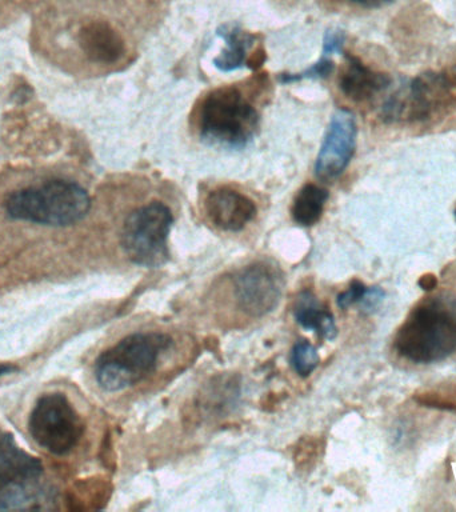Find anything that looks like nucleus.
<instances>
[{"label": "nucleus", "mask_w": 456, "mask_h": 512, "mask_svg": "<svg viewBox=\"0 0 456 512\" xmlns=\"http://www.w3.org/2000/svg\"><path fill=\"white\" fill-rule=\"evenodd\" d=\"M236 303L240 310L260 318L278 306L282 296V279L279 272L268 264L255 263L242 268L232 278Z\"/></svg>", "instance_id": "6e6552de"}, {"label": "nucleus", "mask_w": 456, "mask_h": 512, "mask_svg": "<svg viewBox=\"0 0 456 512\" xmlns=\"http://www.w3.org/2000/svg\"><path fill=\"white\" fill-rule=\"evenodd\" d=\"M418 286L424 291H432L438 286V279H436L434 274L423 275L422 278L419 279Z\"/></svg>", "instance_id": "393cba45"}, {"label": "nucleus", "mask_w": 456, "mask_h": 512, "mask_svg": "<svg viewBox=\"0 0 456 512\" xmlns=\"http://www.w3.org/2000/svg\"><path fill=\"white\" fill-rule=\"evenodd\" d=\"M456 104V75L427 71L400 86L383 103L384 123H419Z\"/></svg>", "instance_id": "39448f33"}, {"label": "nucleus", "mask_w": 456, "mask_h": 512, "mask_svg": "<svg viewBox=\"0 0 456 512\" xmlns=\"http://www.w3.org/2000/svg\"><path fill=\"white\" fill-rule=\"evenodd\" d=\"M8 218L47 227H68L86 218L91 198L80 184L48 178L15 188L4 199Z\"/></svg>", "instance_id": "f257e3e1"}, {"label": "nucleus", "mask_w": 456, "mask_h": 512, "mask_svg": "<svg viewBox=\"0 0 456 512\" xmlns=\"http://www.w3.org/2000/svg\"><path fill=\"white\" fill-rule=\"evenodd\" d=\"M415 402L420 406L438 408V410L456 411V399L454 395H446L444 392L426 391L414 396Z\"/></svg>", "instance_id": "aec40b11"}, {"label": "nucleus", "mask_w": 456, "mask_h": 512, "mask_svg": "<svg viewBox=\"0 0 456 512\" xmlns=\"http://www.w3.org/2000/svg\"><path fill=\"white\" fill-rule=\"evenodd\" d=\"M346 40V35L343 31H327L323 39V55L330 58L332 54H340L343 52V44Z\"/></svg>", "instance_id": "4be33fe9"}, {"label": "nucleus", "mask_w": 456, "mask_h": 512, "mask_svg": "<svg viewBox=\"0 0 456 512\" xmlns=\"http://www.w3.org/2000/svg\"><path fill=\"white\" fill-rule=\"evenodd\" d=\"M346 2L367 10H379V8L390 6L395 0H346Z\"/></svg>", "instance_id": "b1692460"}, {"label": "nucleus", "mask_w": 456, "mask_h": 512, "mask_svg": "<svg viewBox=\"0 0 456 512\" xmlns=\"http://www.w3.org/2000/svg\"><path fill=\"white\" fill-rule=\"evenodd\" d=\"M356 136L354 114L343 108L335 111L316 158L315 174L319 179L332 180L343 174L355 154Z\"/></svg>", "instance_id": "1a4fd4ad"}, {"label": "nucleus", "mask_w": 456, "mask_h": 512, "mask_svg": "<svg viewBox=\"0 0 456 512\" xmlns=\"http://www.w3.org/2000/svg\"><path fill=\"white\" fill-rule=\"evenodd\" d=\"M256 206L250 198L231 188L220 187L206 199V212L211 222L223 231L238 232L256 216Z\"/></svg>", "instance_id": "9d476101"}, {"label": "nucleus", "mask_w": 456, "mask_h": 512, "mask_svg": "<svg viewBox=\"0 0 456 512\" xmlns=\"http://www.w3.org/2000/svg\"><path fill=\"white\" fill-rule=\"evenodd\" d=\"M52 502V492L38 486L36 480L0 492V510H44Z\"/></svg>", "instance_id": "dca6fc26"}, {"label": "nucleus", "mask_w": 456, "mask_h": 512, "mask_svg": "<svg viewBox=\"0 0 456 512\" xmlns=\"http://www.w3.org/2000/svg\"><path fill=\"white\" fill-rule=\"evenodd\" d=\"M226 42V48L222 54L215 58L214 64L218 70L231 72L242 68L247 63V52L252 43L255 42V36L250 32L243 31L236 24H224L216 32Z\"/></svg>", "instance_id": "4468645a"}, {"label": "nucleus", "mask_w": 456, "mask_h": 512, "mask_svg": "<svg viewBox=\"0 0 456 512\" xmlns=\"http://www.w3.org/2000/svg\"><path fill=\"white\" fill-rule=\"evenodd\" d=\"M171 347L172 339L163 332L128 335L96 359V383L107 392L127 390L155 372Z\"/></svg>", "instance_id": "7ed1b4c3"}, {"label": "nucleus", "mask_w": 456, "mask_h": 512, "mask_svg": "<svg viewBox=\"0 0 456 512\" xmlns=\"http://www.w3.org/2000/svg\"><path fill=\"white\" fill-rule=\"evenodd\" d=\"M334 71V62L326 56H322L315 64L308 67L307 70L300 72V74H283L279 80L282 83H294L303 79H323L327 78L331 72Z\"/></svg>", "instance_id": "6ab92c4d"}, {"label": "nucleus", "mask_w": 456, "mask_h": 512, "mask_svg": "<svg viewBox=\"0 0 456 512\" xmlns=\"http://www.w3.org/2000/svg\"><path fill=\"white\" fill-rule=\"evenodd\" d=\"M367 287L364 286L360 280H354L348 287L347 291L342 292V294L338 295V299H336V303L338 306L342 308V310H346V308L352 306V304L362 302L364 295H366Z\"/></svg>", "instance_id": "412c9836"}, {"label": "nucleus", "mask_w": 456, "mask_h": 512, "mask_svg": "<svg viewBox=\"0 0 456 512\" xmlns=\"http://www.w3.org/2000/svg\"><path fill=\"white\" fill-rule=\"evenodd\" d=\"M344 58L346 66L340 74L339 88L348 99L366 102L390 87L391 78L384 72L372 70L358 56L348 52L344 54Z\"/></svg>", "instance_id": "ddd939ff"}, {"label": "nucleus", "mask_w": 456, "mask_h": 512, "mask_svg": "<svg viewBox=\"0 0 456 512\" xmlns=\"http://www.w3.org/2000/svg\"><path fill=\"white\" fill-rule=\"evenodd\" d=\"M403 358L426 364L439 362L456 351V303L431 298L408 315L395 336Z\"/></svg>", "instance_id": "f03ea898"}, {"label": "nucleus", "mask_w": 456, "mask_h": 512, "mask_svg": "<svg viewBox=\"0 0 456 512\" xmlns=\"http://www.w3.org/2000/svg\"><path fill=\"white\" fill-rule=\"evenodd\" d=\"M328 192L315 184H306L295 196L291 216L300 226L310 227L322 218Z\"/></svg>", "instance_id": "f3484780"}, {"label": "nucleus", "mask_w": 456, "mask_h": 512, "mask_svg": "<svg viewBox=\"0 0 456 512\" xmlns=\"http://www.w3.org/2000/svg\"><path fill=\"white\" fill-rule=\"evenodd\" d=\"M294 316L296 322L306 330L315 331L316 334L327 340H332L338 334L334 315L311 294L304 291L295 304Z\"/></svg>", "instance_id": "2eb2a0df"}, {"label": "nucleus", "mask_w": 456, "mask_h": 512, "mask_svg": "<svg viewBox=\"0 0 456 512\" xmlns=\"http://www.w3.org/2000/svg\"><path fill=\"white\" fill-rule=\"evenodd\" d=\"M174 216L166 204L152 202L136 208L124 220L122 247L136 266L160 267L167 262L168 235Z\"/></svg>", "instance_id": "423d86ee"}, {"label": "nucleus", "mask_w": 456, "mask_h": 512, "mask_svg": "<svg viewBox=\"0 0 456 512\" xmlns=\"http://www.w3.org/2000/svg\"><path fill=\"white\" fill-rule=\"evenodd\" d=\"M15 370L16 368L11 366V364L0 363V378L4 375L11 374V372Z\"/></svg>", "instance_id": "a878e982"}, {"label": "nucleus", "mask_w": 456, "mask_h": 512, "mask_svg": "<svg viewBox=\"0 0 456 512\" xmlns=\"http://www.w3.org/2000/svg\"><path fill=\"white\" fill-rule=\"evenodd\" d=\"M319 362L318 351L307 340L296 343L294 348H292L291 364L296 374L302 376V378L311 375L315 368L318 367Z\"/></svg>", "instance_id": "a211bd4d"}, {"label": "nucleus", "mask_w": 456, "mask_h": 512, "mask_svg": "<svg viewBox=\"0 0 456 512\" xmlns=\"http://www.w3.org/2000/svg\"><path fill=\"white\" fill-rule=\"evenodd\" d=\"M42 474V462L22 450L10 432H0V492L35 482Z\"/></svg>", "instance_id": "9b49d317"}, {"label": "nucleus", "mask_w": 456, "mask_h": 512, "mask_svg": "<svg viewBox=\"0 0 456 512\" xmlns=\"http://www.w3.org/2000/svg\"><path fill=\"white\" fill-rule=\"evenodd\" d=\"M454 216H455V220H456V207H455V211H454Z\"/></svg>", "instance_id": "bb28decb"}, {"label": "nucleus", "mask_w": 456, "mask_h": 512, "mask_svg": "<svg viewBox=\"0 0 456 512\" xmlns=\"http://www.w3.org/2000/svg\"><path fill=\"white\" fill-rule=\"evenodd\" d=\"M78 44L84 56L96 64H114L126 51L122 35L103 20L84 23L78 32Z\"/></svg>", "instance_id": "f8f14e48"}, {"label": "nucleus", "mask_w": 456, "mask_h": 512, "mask_svg": "<svg viewBox=\"0 0 456 512\" xmlns=\"http://www.w3.org/2000/svg\"><path fill=\"white\" fill-rule=\"evenodd\" d=\"M259 115L236 87H220L204 99L200 135L212 146L239 150L254 138Z\"/></svg>", "instance_id": "20e7f679"}, {"label": "nucleus", "mask_w": 456, "mask_h": 512, "mask_svg": "<svg viewBox=\"0 0 456 512\" xmlns=\"http://www.w3.org/2000/svg\"><path fill=\"white\" fill-rule=\"evenodd\" d=\"M32 439L51 454H70L80 439L84 426L82 419L67 396L50 392L40 396L28 419Z\"/></svg>", "instance_id": "0eeeda50"}, {"label": "nucleus", "mask_w": 456, "mask_h": 512, "mask_svg": "<svg viewBox=\"0 0 456 512\" xmlns=\"http://www.w3.org/2000/svg\"><path fill=\"white\" fill-rule=\"evenodd\" d=\"M383 298L384 292L379 287L367 288L366 295L360 303L363 304L364 310L371 311L382 302Z\"/></svg>", "instance_id": "5701e85b"}]
</instances>
